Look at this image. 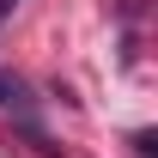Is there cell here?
Segmentation results:
<instances>
[{"label": "cell", "instance_id": "1", "mask_svg": "<svg viewBox=\"0 0 158 158\" xmlns=\"http://www.w3.org/2000/svg\"><path fill=\"white\" fill-rule=\"evenodd\" d=\"M0 103H6V110H19V116H31V91H24L12 73H0Z\"/></svg>", "mask_w": 158, "mask_h": 158}, {"label": "cell", "instance_id": "2", "mask_svg": "<svg viewBox=\"0 0 158 158\" xmlns=\"http://www.w3.org/2000/svg\"><path fill=\"white\" fill-rule=\"evenodd\" d=\"M134 152H140V158H158V146H152V134H134Z\"/></svg>", "mask_w": 158, "mask_h": 158}]
</instances>
